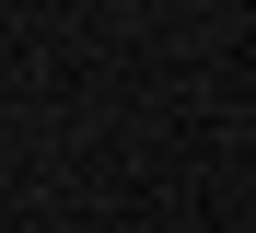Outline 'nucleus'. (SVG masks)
Instances as JSON below:
<instances>
[]
</instances>
